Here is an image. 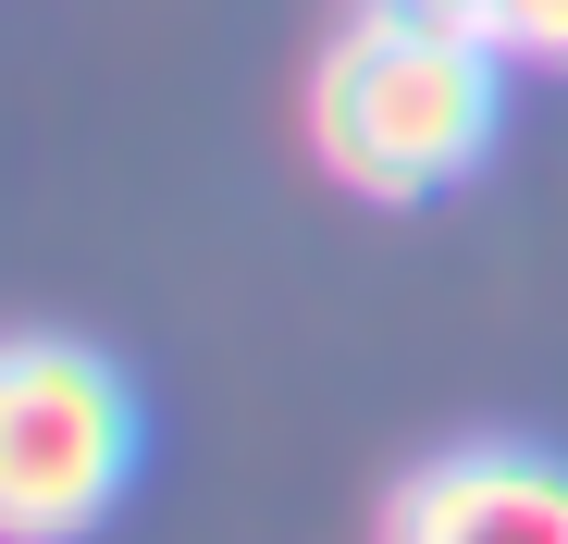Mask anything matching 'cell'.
Returning <instances> with one entry per match:
<instances>
[{
  "mask_svg": "<svg viewBox=\"0 0 568 544\" xmlns=\"http://www.w3.org/2000/svg\"><path fill=\"white\" fill-rule=\"evenodd\" d=\"M495 38L469 0H371L310 74V149L346 199H445L495 149Z\"/></svg>",
  "mask_w": 568,
  "mask_h": 544,
  "instance_id": "cell-1",
  "label": "cell"
},
{
  "mask_svg": "<svg viewBox=\"0 0 568 544\" xmlns=\"http://www.w3.org/2000/svg\"><path fill=\"white\" fill-rule=\"evenodd\" d=\"M469 13H483V38H495L507 62L568 74V0H469Z\"/></svg>",
  "mask_w": 568,
  "mask_h": 544,
  "instance_id": "cell-4",
  "label": "cell"
},
{
  "mask_svg": "<svg viewBox=\"0 0 568 544\" xmlns=\"http://www.w3.org/2000/svg\"><path fill=\"white\" fill-rule=\"evenodd\" d=\"M384 544H568V459L519 433L420 459L384 507Z\"/></svg>",
  "mask_w": 568,
  "mask_h": 544,
  "instance_id": "cell-3",
  "label": "cell"
},
{
  "mask_svg": "<svg viewBox=\"0 0 568 544\" xmlns=\"http://www.w3.org/2000/svg\"><path fill=\"white\" fill-rule=\"evenodd\" d=\"M136 483V396L100 346L74 334H13L0 359V532L13 544H74Z\"/></svg>",
  "mask_w": 568,
  "mask_h": 544,
  "instance_id": "cell-2",
  "label": "cell"
}]
</instances>
